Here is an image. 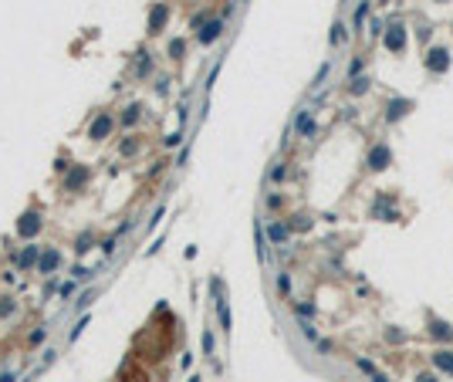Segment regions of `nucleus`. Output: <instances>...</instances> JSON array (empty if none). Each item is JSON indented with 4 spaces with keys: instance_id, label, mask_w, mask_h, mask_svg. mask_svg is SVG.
I'll return each instance as SVG.
<instances>
[{
    "instance_id": "16",
    "label": "nucleus",
    "mask_w": 453,
    "mask_h": 382,
    "mask_svg": "<svg viewBox=\"0 0 453 382\" xmlns=\"http://www.w3.org/2000/svg\"><path fill=\"white\" fill-rule=\"evenodd\" d=\"M257 251H260V260H267V237L260 234V227H257Z\"/></svg>"
},
{
    "instance_id": "6",
    "label": "nucleus",
    "mask_w": 453,
    "mask_h": 382,
    "mask_svg": "<svg viewBox=\"0 0 453 382\" xmlns=\"http://www.w3.org/2000/svg\"><path fill=\"white\" fill-rule=\"evenodd\" d=\"M433 366L453 375V352H443V349H440V352H433Z\"/></svg>"
},
{
    "instance_id": "9",
    "label": "nucleus",
    "mask_w": 453,
    "mask_h": 382,
    "mask_svg": "<svg viewBox=\"0 0 453 382\" xmlns=\"http://www.w3.org/2000/svg\"><path fill=\"white\" fill-rule=\"evenodd\" d=\"M220 27H223V24H220V21H213V24H206V31L200 34V41H203V44H210V41H217V34H220Z\"/></svg>"
},
{
    "instance_id": "5",
    "label": "nucleus",
    "mask_w": 453,
    "mask_h": 382,
    "mask_svg": "<svg viewBox=\"0 0 453 382\" xmlns=\"http://www.w3.org/2000/svg\"><path fill=\"white\" fill-rule=\"evenodd\" d=\"M358 369H362V372L369 375L372 382H389V375L379 372V369H375V362H369V358H358Z\"/></svg>"
},
{
    "instance_id": "17",
    "label": "nucleus",
    "mask_w": 453,
    "mask_h": 382,
    "mask_svg": "<svg viewBox=\"0 0 453 382\" xmlns=\"http://www.w3.org/2000/svg\"><path fill=\"white\" fill-rule=\"evenodd\" d=\"M365 14H369V0H362V4H358V10H355V24H358V27H362Z\"/></svg>"
},
{
    "instance_id": "2",
    "label": "nucleus",
    "mask_w": 453,
    "mask_h": 382,
    "mask_svg": "<svg viewBox=\"0 0 453 382\" xmlns=\"http://www.w3.org/2000/svg\"><path fill=\"white\" fill-rule=\"evenodd\" d=\"M389 159H392V152H389L386 142H379V146H372V152H369V169L372 173H382L389 166Z\"/></svg>"
},
{
    "instance_id": "7",
    "label": "nucleus",
    "mask_w": 453,
    "mask_h": 382,
    "mask_svg": "<svg viewBox=\"0 0 453 382\" xmlns=\"http://www.w3.org/2000/svg\"><path fill=\"white\" fill-rule=\"evenodd\" d=\"M37 227H41V217H37V213H27V217H24V223H21V234H24V237H31Z\"/></svg>"
},
{
    "instance_id": "23",
    "label": "nucleus",
    "mask_w": 453,
    "mask_h": 382,
    "mask_svg": "<svg viewBox=\"0 0 453 382\" xmlns=\"http://www.w3.org/2000/svg\"><path fill=\"white\" fill-rule=\"evenodd\" d=\"M416 382H437V375H429V372L426 375H416Z\"/></svg>"
},
{
    "instance_id": "15",
    "label": "nucleus",
    "mask_w": 453,
    "mask_h": 382,
    "mask_svg": "<svg viewBox=\"0 0 453 382\" xmlns=\"http://www.w3.org/2000/svg\"><path fill=\"white\" fill-rule=\"evenodd\" d=\"M54 264H58V254H54V251H48L44 257H41V271H51Z\"/></svg>"
},
{
    "instance_id": "11",
    "label": "nucleus",
    "mask_w": 453,
    "mask_h": 382,
    "mask_svg": "<svg viewBox=\"0 0 453 382\" xmlns=\"http://www.w3.org/2000/svg\"><path fill=\"white\" fill-rule=\"evenodd\" d=\"M433 335H437V338H453V328L446 325V321H433Z\"/></svg>"
},
{
    "instance_id": "14",
    "label": "nucleus",
    "mask_w": 453,
    "mask_h": 382,
    "mask_svg": "<svg viewBox=\"0 0 453 382\" xmlns=\"http://www.w3.org/2000/svg\"><path fill=\"white\" fill-rule=\"evenodd\" d=\"M369 78H355V82H352V95H365V91H369Z\"/></svg>"
},
{
    "instance_id": "12",
    "label": "nucleus",
    "mask_w": 453,
    "mask_h": 382,
    "mask_svg": "<svg viewBox=\"0 0 453 382\" xmlns=\"http://www.w3.org/2000/svg\"><path fill=\"white\" fill-rule=\"evenodd\" d=\"M108 129H112V119H105V115H102V119H98V122H95V129H91V136L98 139V136H105Z\"/></svg>"
},
{
    "instance_id": "10",
    "label": "nucleus",
    "mask_w": 453,
    "mask_h": 382,
    "mask_svg": "<svg viewBox=\"0 0 453 382\" xmlns=\"http://www.w3.org/2000/svg\"><path fill=\"white\" fill-rule=\"evenodd\" d=\"M267 234H271V240H274V244H284V240H288V227H284V223H274Z\"/></svg>"
},
{
    "instance_id": "4",
    "label": "nucleus",
    "mask_w": 453,
    "mask_h": 382,
    "mask_svg": "<svg viewBox=\"0 0 453 382\" xmlns=\"http://www.w3.org/2000/svg\"><path fill=\"white\" fill-rule=\"evenodd\" d=\"M409 108H413V102H409V98H392V102H389L386 119H389V122H399V119H403Z\"/></svg>"
},
{
    "instance_id": "8",
    "label": "nucleus",
    "mask_w": 453,
    "mask_h": 382,
    "mask_svg": "<svg viewBox=\"0 0 453 382\" xmlns=\"http://www.w3.org/2000/svg\"><path fill=\"white\" fill-rule=\"evenodd\" d=\"M298 132H301V136H315V122H311V115H308V112L298 115Z\"/></svg>"
},
{
    "instance_id": "22",
    "label": "nucleus",
    "mask_w": 453,
    "mask_h": 382,
    "mask_svg": "<svg viewBox=\"0 0 453 382\" xmlns=\"http://www.w3.org/2000/svg\"><path fill=\"white\" fill-rule=\"evenodd\" d=\"M220 321H223V328H230V311H226V304H220Z\"/></svg>"
},
{
    "instance_id": "3",
    "label": "nucleus",
    "mask_w": 453,
    "mask_h": 382,
    "mask_svg": "<svg viewBox=\"0 0 453 382\" xmlns=\"http://www.w3.org/2000/svg\"><path fill=\"white\" fill-rule=\"evenodd\" d=\"M386 48H389V51H396V54H399V51H406V27H403V24H392V27H389V34H386Z\"/></svg>"
},
{
    "instance_id": "18",
    "label": "nucleus",
    "mask_w": 453,
    "mask_h": 382,
    "mask_svg": "<svg viewBox=\"0 0 453 382\" xmlns=\"http://www.w3.org/2000/svg\"><path fill=\"white\" fill-rule=\"evenodd\" d=\"M34 254H37V251H34V247H27V251L21 254V268H27V264H34Z\"/></svg>"
},
{
    "instance_id": "20",
    "label": "nucleus",
    "mask_w": 453,
    "mask_h": 382,
    "mask_svg": "<svg viewBox=\"0 0 453 382\" xmlns=\"http://www.w3.org/2000/svg\"><path fill=\"white\" fill-rule=\"evenodd\" d=\"M277 288H281V291L288 294V291H291V277H288V274H281V277H277Z\"/></svg>"
},
{
    "instance_id": "1",
    "label": "nucleus",
    "mask_w": 453,
    "mask_h": 382,
    "mask_svg": "<svg viewBox=\"0 0 453 382\" xmlns=\"http://www.w3.org/2000/svg\"><path fill=\"white\" fill-rule=\"evenodd\" d=\"M426 68H429L433 74H443L446 68H450V51H446V48H433V51L426 54Z\"/></svg>"
},
{
    "instance_id": "21",
    "label": "nucleus",
    "mask_w": 453,
    "mask_h": 382,
    "mask_svg": "<svg viewBox=\"0 0 453 382\" xmlns=\"http://www.w3.org/2000/svg\"><path fill=\"white\" fill-rule=\"evenodd\" d=\"M162 21H166V7H159V10H156V14H153V27H159Z\"/></svg>"
},
{
    "instance_id": "19",
    "label": "nucleus",
    "mask_w": 453,
    "mask_h": 382,
    "mask_svg": "<svg viewBox=\"0 0 453 382\" xmlns=\"http://www.w3.org/2000/svg\"><path fill=\"white\" fill-rule=\"evenodd\" d=\"M365 68V58H355V61H352V68H348V74H352V78H355L358 71H362Z\"/></svg>"
},
{
    "instance_id": "13",
    "label": "nucleus",
    "mask_w": 453,
    "mask_h": 382,
    "mask_svg": "<svg viewBox=\"0 0 453 382\" xmlns=\"http://www.w3.org/2000/svg\"><path fill=\"white\" fill-rule=\"evenodd\" d=\"M328 41H332V44H335V48H338V44H342V41H345V24H342V21H338V24H335V27H332V37H328Z\"/></svg>"
}]
</instances>
